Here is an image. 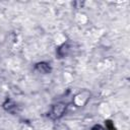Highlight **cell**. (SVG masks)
Masks as SVG:
<instances>
[{"mask_svg": "<svg viewBox=\"0 0 130 130\" xmlns=\"http://www.w3.org/2000/svg\"><path fill=\"white\" fill-rule=\"evenodd\" d=\"M92 130H105L102 126H100V125H98V126H94L93 128H92Z\"/></svg>", "mask_w": 130, "mask_h": 130, "instance_id": "3957f363", "label": "cell"}, {"mask_svg": "<svg viewBox=\"0 0 130 130\" xmlns=\"http://www.w3.org/2000/svg\"><path fill=\"white\" fill-rule=\"evenodd\" d=\"M37 69H38L39 71L43 72V73H46V72L50 71V67H49V65L46 64V63H39V64L37 65Z\"/></svg>", "mask_w": 130, "mask_h": 130, "instance_id": "7a4b0ae2", "label": "cell"}, {"mask_svg": "<svg viewBox=\"0 0 130 130\" xmlns=\"http://www.w3.org/2000/svg\"><path fill=\"white\" fill-rule=\"evenodd\" d=\"M65 112V105L63 104H58V105H55L52 109V114L55 118H60Z\"/></svg>", "mask_w": 130, "mask_h": 130, "instance_id": "6da1fadb", "label": "cell"}]
</instances>
